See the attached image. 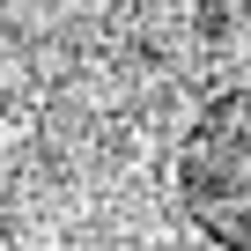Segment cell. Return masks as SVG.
<instances>
[{
  "label": "cell",
  "instance_id": "obj_1",
  "mask_svg": "<svg viewBox=\"0 0 251 251\" xmlns=\"http://www.w3.org/2000/svg\"><path fill=\"white\" fill-rule=\"evenodd\" d=\"M177 207L207 244L251 251V89H222L185 126V141H177Z\"/></svg>",
  "mask_w": 251,
  "mask_h": 251
}]
</instances>
